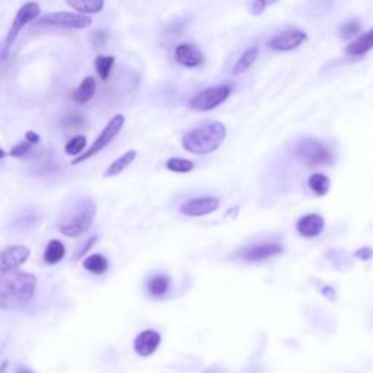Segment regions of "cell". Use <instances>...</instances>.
I'll return each mask as SVG.
<instances>
[{"label":"cell","instance_id":"d6986e66","mask_svg":"<svg viewBox=\"0 0 373 373\" xmlns=\"http://www.w3.org/2000/svg\"><path fill=\"white\" fill-rule=\"evenodd\" d=\"M73 10L82 15H98L105 8V0H66Z\"/></svg>","mask_w":373,"mask_h":373},{"label":"cell","instance_id":"5bb4252c","mask_svg":"<svg viewBox=\"0 0 373 373\" xmlns=\"http://www.w3.org/2000/svg\"><path fill=\"white\" fill-rule=\"evenodd\" d=\"M324 219L312 213V215H306L298 220L296 229L303 238H315L324 231Z\"/></svg>","mask_w":373,"mask_h":373},{"label":"cell","instance_id":"603a6c76","mask_svg":"<svg viewBox=\"0 0 373 373\" xmlns=\"http://www.w3.org/2000/svg\"><path fill=\"white\" fill-rule=\"evenodd\" d=\"M171 282L166 276H155L148 282V290L153 298H164L169 290Z\"/></svg>","mask_w":373,"mask_h":373},{"label":"cell","instance_id":"6da1fadb","mask_svg":"<svg viewBox=\"0 0 373 373\" xmlns=\"http://www.w3.org/2000/svg\"><path fill=\"white\" fill-rule=\"evenodd\" d=\"M37 290V277L31 273L10 271L0 280V306L2 309H18L28 305Z\"/></svg>","mask_w":373,"mask_h":373},{"label":"cell","instance_id":"cb8c5ba5","mask_svg":"<svg viewBox=\"0 0 373 373\" xmlns=\"http://www.w3.org/2000/svg\"><path fill=\"white\" fill-rule=\"evenodd\" d=\"M84 269L88 270L92 274H104L106 270H108V260H106L101 254H92L89 256L84 262Z\"/></svg>","mask_w":373,"mask_h":373},{"label":"cell","instance_id":"52a82bcc","mask_svg":"<svg viewBox=\"0 0 373 373\" xmlns=\"http://www.w3.org/2000/svg\"><path fill=\"white\" fill-rule=\"evenodd\" d=\"M296 156L309 165H331L332 155L327 146L312 137L302 139L295 151Z\"/></svg>","mask_w":373,"mask_h":373},{"label":"cell","instance_id":"d4e9b609","mask_svg":"<svg viewBox=\"0 0 373 373\" xmlns=\"http://www.w3.org/2000/svg\"><path fill=\"white\" fill-rule=\"evenodd\" d=\"M114 64H115V57L114 56L101 55V56H98L95 59V70H97V75L99 76L101 81H106V79L110 77Z\"/></svg>","mask_w":373,"mask_h":373},{"label":"cell","instance_id":"5b68a950","mask_svg":"<svg viewBox=\"0 0 373 373\" xmlns=\"http://www.w3.org/2000/svg\"><path fill=\"white\" fill-rule=\"evenodd\" d=\"M124 123H126L124 115H122V114L114 115L110 119V122L106 123V126L104 127V130L99 133V136L97 137V140L93 142L81 156L75 157L73 161H72V164L73 165L82 164V162L88 161V159H90V157H93L95 155H98L101 151H104L106 148V146H108L119 135V131L123 130Z\"/></svg>","mask_w":373,"mask_h":373},{"label":"cell","instance_id":"2e32d148","mask_svg":"<svg viewBox=\"0 0 373 373\" xmlns=\"http://www.w3.org/2000/svg\"><path fill=\"white\" fill-rule=\"evenodd\" d=\"M258 55H260V48L252 46L249 48H247L241 56H239V59L235 61V64L232 66V70L231 73L233 76H239V75H244L245 72H248L252 66H254V63L257 61L258 59Z\"/></svg>","mask_w":373,"mask_h":373},{"label":"cell","instance_id":"f546056e","mask_svg":"<svg viewBox=\"0 0 373 373\" xmlns=\"http://www.w3.org/2000/svg\"><path fill=\"white\" fill-rule=\"evenodd\" d=\"M278 0H252L251 13L252 15H261V13L267 9L269 6L277 3Z\"/></svg>","mask_w":373,"mask_h":373},{"label":"cell","instance_id":"f1b7e54d","mask_svg":"<svg viewBox=\"0 0 373 373\" xmlns=\"http://www.w3.org/2000/svg\"><path fill=\"white\" fill-rule=\"evenodd\" d=\"M32 146L34 144L30 143L28 140H22V142H19V143H17L15 146H13V148L10 149V152H9V155L13 156V157H19L21 159V157L26 156L31 152Z\"/></svg>","mask_w":373,"mask_h":373},{"label":"cell","instance_id":"ba28073f","mask_svg":"<svg viewBox=\"0 0 373 373\" xmlns=\"http://www.w3.org/2000/svg\"><path fill=\"white\" fill-rule=\"evenodd\" d=\"M38 23L68 30H85L92 25V18L89 15H82V13L59 10L41 17L38 19Z\"/></svg>","mask_w":373,"mask_h":373},{"label":"cell","instance_id":"7402d4cb","mask_svg":"<svg viewBox=\"0 0 373 373\" xmlns=\"http://www.w3.org/2000/svg\"><path fill=\"white\" fill-rule=\"evenodd\" d=\"M308 185H309V189L314 191L315 195L323 197V195H327L328 194L331 182H329V178L325 174H321V172H316V174H312L309 177Z\"/></svg>","mask_w":373,"mask_h":373},{"label":"cell","instance_id":"4dcf8cb0","mask_svg":"<svg viewBox=\"0 0 373 373\" xmlns=\"http://www.w3.org/2000/svg\"><path fill=\"white\" fill-rule=\"evenodd\" d=\"M90 41H92L93 46H98V47L104 46L106 43V32L101 31V30L92 32L90 34Z\"/></svg>","mask_w":373,"mask_h":373},{"label":"cell","instance_id":"7a4b0ae2","mask_svg":"<svg viewBox=\"0 0 373 373\" xmlns=\"http://www.w3.org/2000/svg\"><path fill=\"white\" fill-rule=\"evenodd\" d=\"M228 135L220 122H209L189 130L182 136V148L194 155H209L218 151Z\"/></svg>","mask_w":373,"mask_h":373},{"label":"cell","instance_id":"ffe728a7","mask_svg":"<svg viewBox=\"0 0 373 373\" xmlns=\"http://www.w3.org/2000/svg\"><path fill=\"white\" fill-rule=\"evenodd\" d=\"M136 157H137V152L136 151H128V152H126L124 155L117 157L115 161L108 168H106V171L104 172V177L105 178H110V177L122 174V172L127 166H130L133 162H135Z\"/></svg>","mask_w":373,"mask_h":373},{"label":"cell","instance_id":"4316f807","mask_svg":"<svg viewBox=\"0 0 373 373\" xmlns=\"http://www.w3.org/2000/svg\"><path fill=\"white\" fill-rule=\"evenodd\" d=\"M88 140L85 136H75L64 146V152L70 156H81L86 149Z\"/></svg>","mask_w":373,"mask_h":373},{"label":"cell","instance_id":"9a60e30c","mask_svg":"<svg viewBox=\"0 0 373 373\" xmlns=\"http://www.w3.org/2000/svg\"><path fill=\"white\" fill-rule=\"evenodd\" d=\"M283 247L278 244H262L252 247L242 252V258L247 261H261V260H267L271 257H276L278 254H282Z\"/></svg>","mask_w":373,"mask_h":373},{"label":"cell","instance_id":"8fae6325","mask_svg":"<svg viewBox=\"0 0 373 373\" xmlns=\"http://www.w3.org/2000/svg\"><path fill=\"white\" fill-rule=\"evenodd\" d=\"M30 249L23 245H12L3 249L2 261H0V273L8 274L15 271L18 267L30 258Z\"/></svg>","mask_w":373,"mask_h":373},{"label":"cell","instance_id":"7c38bea8","mask_svg":"<svg viewBox=\"0 0 373 373\" xmlns=\"http://www.w3.org/2000/svg\"><path fill=\"white\" fill-rule=\"evenodd\" d=\"M174 56L178 64L189 69L200 68V66H203V63L206 61L204 52L193 43H181L180 46H177Z\"/></svg>","mask_w":373,"mask_h":373},{"label":"cell","instance_id":"ac0fdd59","mask_svg":"<svg viewBox=\"0 0 373 373\" xmlns=\"http://www.w3.org/2000/svg\"><path fill=\"white\" fill-rule=\"evenodd\" d=\"M373 48V28H370L367 32L358 35L356 39L347 46L345 52L350 56H363Z\"/></svg>","mask_w":373,"mask_h":373},{"label":"cell","instance_id":"83f0119b","mask_svg":"<svg viewBox=\"0 0 373 373\" xmlns=\"http://www.w3.org/2000/svg\"><path fill=\"white\" fill-rule=\"evenodd\" d=\"M361 30H362V25L358 21L345 22L344 25H341V28H340V37L343 39H349L352 37H356L358 32H361Z\"/></svg>","mask_w":373,"mask_h":373},{"label":"cell","instance_id":"836d02e7","mask_svg":"<svg viewBox=\"0 0 373 373\" xmlns=\"http://www.w3.org/2000/svg\"><path fill=\"white\" fill-rule=\"evenodd\" d=\"M369 248H363V249H361V251H358V252H356V257H358V258H362V260H367V258H370L372 257V251L370 252H367V254H366V251H367Z\"/></svg>","mask_w":373,"mask_h":373},{"label":"cell","instance_id":"e575fe53","mask_svg":"<svg viewBox=\"0 0 373 373\" xmlns=\"http://www.w3.org/2000/svg\"><path fill=\"white\" fill-rule=\"evenodd\" d=\"M18 373H34V372H31V370H28V369H21Z\"/></svg>","mask_w":373,"mask_h":373},{"label":"cell","instance_id":"9c48e42d","mask_svg":"<svg viewBox=\"0 0 373 373\" xmlns=\"http://www.w3.org/2000/svg\"><path fill=\"white\" fill-rule=\"evenodd\" d=\"M308 41V34L299 28H287L269 39L267 47L273 51H291Z\"/></svg>","mask_w":373,"mask_h":373},{"label":"cell","instance_id":"3957f363","mask_svg":"<svg viewBox=\"0 0 373 373\" xmlns=\"http://www.w3.org/2000/svg\"><path fill=\"white\" fill-rule=\"evenodd\" d=\"M95 213L97 206L90 197L79 198L63 211L59 222V231L69 238L81 236L89 231Z\"/></svg>","mask_w":373,"mask_h":373},{"label":"cell","instance_id":"4fadbf2b","mask_svg":"<svg viewBox=\"0 0 373 373\" xmlns=\"http://www.w3.org/2000/svg\"><path fill=\"white\" fill-rule=\"evenodd\" d=\"M161 344V334L155 329H144L135 340V352L142 357L152 356Z\"/></svg>","mask_w":373,"mask_h":373},{"label":"cell","instance_id":"1f68e13d","mask_svg":"<svg viewBox=\"0 0 373 373\" xmlns=\"http://www.w3.org/2000/svg\"><path fill=\"white\" fill-rule=\"evenodd\" d=\"M95 241H97V236H93V238H90L89 239V241H88V244L84 247V248H81V251H79L77 252V256H76V260H79V258H81L82 256H85L86 254V252L90 249V247L93 245V244H95Z\"/></svg>","mask_w":373,"mask_h":373},{"label":"cell","instance_id":"d6a6232c","mask_svg":"<svg viewBox=\"0 0 373 373\" xmlns=\"http://www.w3.org/2000/svg\"><path fill=\"white\" fill-rule=\"evenodd\" d=\"M25 140H28L32 144H37L39 142V136L37 135L35 131H26L25 133Z\"/></svg>","mask_w":373,"mask_h":373},{"label":"cell","instance_id":"8992f818","mask_svg":"<svg viewBox=\"0 0 373 373\" xmlns=\"http://www.w3.org/2000/svg\"><path fill=\"white\" fill-rule=\"evenodd\" d=\"M232 88L229 85H216L206 88L204 90L198 92L197 95H194L189 105L190 108L198 113H207L218 108L219 105L224 104L231 97Z\"/></svg>","mask_w":373,"mask_h":373},{"label":"cell","instance_id":"44dd1931","mask_svg":"<svg viewBox=\"0 0 373 373\" xmlns=\"http://www.w3.org/2000/svg\"><path fill=\"white\" fill-rule=\"evenodd\" d=\"M66 256V248L64 245L57 241V239H52V241L48 242L46 251H44V261L48 265H55L60 262Z\"/></svg>","mask_w":373,"mask_h":373},{"label":"cell","instance_id":"484cf974","mask_svg":"<svg viewBox=\"0 0 373 373\" xmlns=\"http://www.w3.org/2000/svg\"><path fill=\"white\" fill-rule=\"evenodd\" d=\"M166 169L171 172H177V174H186L194 169V164L189 159L182 157H169L166 161Z\"/></svg>","mask_w":373,"mask_h":373},{"label":"cell","instance_id":"277c9868","mask_svg":"<svg viewBox=\"0 0 373 373\" xmlns=\"http://www.w3.org/2000/svg\"><path fill=\"white\" fill-rule=\"evenodd\" d=\"M39 15H41V6H39L37 2H26L18 9L15 18H13V21H12V23L9 26V31H8L6 37H5V41H3V46H2V59L3 60H6L8 51L10 50V47L13 44H15L17 38L19 37L21 31L30 22L38 19Z\"/></svg>","mask_w":373,"mask_h":373},{"label":"cell","instance_id":"30bf717a","mask_svg":"<svg viewBox=\"0 0 373 373\" xmlns=\"http://www.w3.org/2000/svg\"><path fill=\"white\" fill-rule=\"evenodd\" d=\"M219 198L216 197H200V198H193L185 202L181 207L180 211L185 216L190 218H200L204 215H210V213L216 211L219 209Z\"/></svg>","mask_w":373,"mask_h":373},{"label":"cell","instance_id":"e0dca14e","mask_svg":"<svg viewBox=\"0 0 373 373\" xmlns=\"http://www.w3.org/2000/svg\"><path fill=\"white\" fill-rule=\"evenodd\" d=\"M95 93H97V79L93 76H86L81 82V85H79L72 93V98L76 104L84 105L95 97Z\"/></svg>","mask_w":373,"mask_h":373}]
</instances>
